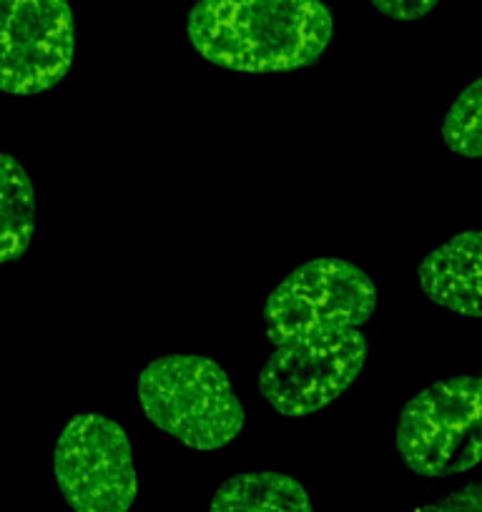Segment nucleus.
I'll return each mask as SVG.
<instances>
[{"label":"nucleus","mask_w":482,"mask_h":512,"mask_svg":"<svg viewBox=\"0 0 482 512\" xmlns=\"http://www.w3.org/2000/svg\"><path fill=\"white\" fill-rule=\"evenodd\" d=\"M332 36V13L322 0H196L189 13L194 51L241 73L312 66Z\"/></svg>","instance_id":"nucleus-1"},{"label":"nucleus","mask_w":482,"mask_h":512,"mask_svg":"<svg viewBox=\"0 0 482 512\" xmlns=\"http://www.w3.org/2000/svg\"><path fill=\"white\" fill-rule=\"evenodd\" d=\"M136 395L151 425L191 450L214 452L247 425L229 374L199 354H166L141 369Z\"/></svg>","instance_id":"nucleus-2"},{"label":"nucleus","mask_w":482,"mask_h":512,"mask_svg":"<svg viewBox=\"0 0 482 512\" xmlns=\"http://www.w3.org/2000/svg\"><path fill=\"white\" fill-rule=\"evenodd\" d=\"M397 452L407 470L440 480L482 462V374H455L417 392L400 412Z\"/></svg>","instance_id":"nucleus-3"},{"label":"nucleus","mask_w":482,"mask_h":512,"mask_svg":"<svg viewBox=\"0 0 482 512\" xmlns=\"http://www.w3.org/2000/svg\"><path fill=\"white\" fill-rule=\"evenodd\" d=\"M377 309V287L347 259H314L294 269L264 304V327L272 344L312 334L359 329Z\"/></svg>","instance_id":"nucleus-4"},{"label":"nucleus","mask_w":482,"mask_h":512,"mask_svg":"<svg viewBox=\"0 0 482 512\" xmlns=\"http://www.w3.org/2000/svg\"><path fill=\"white\" fill-rule=\"evenodd\" d=\"M53 477L73 512H129L139 492L129 435L96 412L76 415L61 430Z\"/></svg>","instance_id":"nucleus-5"},{"label":"nucleus","mask_w":482,"mask_h":512,"mask_svg":"<svg viewBox=\"0 0 482 512\" xmlns=\"http://www.w3.org/2000/svg\"><path fill=\"white\" fill-rule=\"evenodd\" d=\"M367 354L370 342L359 329L279 344L259 372V392L279 415H314L357 382Z\"/></svg>","instance_id":"nucleus-6"},{"label":"nucleus","mask_w":482,"mask_h":512,"mask_svg":"<svg viewBox=\"0 0 482 512\" xmlns=\"http://www.w3.org/2000/svg\"><path fill=\"white\" fill-rule=\"evenodd\" d=\"M73 56L68 0H0V91L38 96L66 78Z\"/></svg>","instance_id":"nucleus-7"},{"label":"nucleus","mask_w":482,"mask_h":512,"mask_svg":"<svg viewBox=\"0 0 482 512\" xmlns=\"http://www.w3.org/2000/svg\"><path fill=\"white\" fill-rule=\"evenodd\" d=\"M417 282L447 312L482 319V229L460 231L422 256Z\"/></svg>","instance_id":"nucleus-8"},{"label":"nucleus","mask_w":482,"mask_h":512,"mask_svg":"<svg viewBox=\"0 0 482 512\" xmlns=\"http://www.w3.org/2000/svg\"><path fill=\"white\" fill-rule=\"evenodd\" d=\"M209 512H314L302 482L284 472H241L216 490Z\"/></svg>","instance_id":"nucleus-9"},{"label":"nucleus","mask_w":482,"mask_h":512,"mask_svg":"<svg viewBox=\"0 0 482 512\" xmlns=\"http://www.w3.org/2000/svg\"><path fill=\"white\" fill-rule=\"evenodd\" d=\"M36 189L18 159L0 154V264L16 262L36 234Z\"/></svg>","instance_id":"nucleus-10"},{"label":"nucleus","mask_w":482,"mask_h":512,"mask_svg":"<svg viewBox=\"0 0 482 512\" xmlns=\"http://www.w3.org/2000/svg\"><path fill=\"white\" fill-rule=\"evenodd\" d=\"M442 141L465 161H482V76L457 93L442 118Z\"/></svg>","instance_id":"nucleus-11"},{"label":"nucleus","mask_w":482,"mask_h":512,"mask_svg":"<svg viewBox=\"0 0 482 512\" xmlns=\"http://www.w3.org/2000/svg\"><path fill=\"white\" fill-rule=\"evenodd\" d=\"M415 512H482V480L470 482L430 505L417 507Z\"/></svg>","instance_id":"nucleus-12"},{"label":"nucleus","mask_w":482,"mask_h":512,"mask_svg":"<svg viewBox=\"0 0 482 512\" xmlns=\"http://www.w3.org/2000/svg\"><path fill=\"white\" fill-rule=\"evenodd\" d=\"M372 8L392 21H420L437 8L440 0H370Z\"/></svg>","instance_id":"nucleus-13"}]
</instances>
